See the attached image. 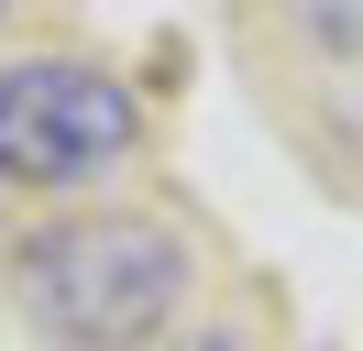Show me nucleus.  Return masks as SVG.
I'll return each instance as SVG.
<instances>
[{"mask_svg":"<svg viewBox=\"0 0 363 351\" xmlns=\"http://www.w3.org/2000/svg\"><path fill=\"white\" fill-rule=\"evenodd\" d=\"M0 11H11V0H0Z\"/></svg>","mask_w":363,"mask_h":351,"instance_id":"obj_5","label":"nucleus"},{"mask_svg":"<svg viewBox=\"0 0 363 351\" xmlns=\"http://www.w3.org/2000/svg\"><path fill=\"white\" fill-rule=\"evenodd\" d=\"M143 143V99L89 55H23L0 66V187H99Z\"/></svg>","mask_w":363,"mask_h":351,"instance_id":"obj_2","label":"nucleus"},{"mask_svg":"<svg viewBox=\"0 0 363 351\" xmlns=\"http://www.w3.org/2000/svg\"><path fill=\"white\" fill-rule=\"evenodd\" d=\"M286 11H297V33H308V44L363 55V0H286Z\"/></svg>","mask_w":363,"mask_h":351,"instance_id":"obj_3","label":"nucleus"},{"mask_svg":"<svg viewBox=\"0 0 363 351\" xmlns=\"http://www.w3.org/2000/svg\"><path fill=\"white\" fill-rule=\"evenodd\" d=\"M177 351H253V329H187Z\"/></svg>","mask_w":363,"mask_h":351,"instance_id":"obj_4","label":"nucleus"},{"mask_svg":"<svg viewBox=\"0 0 363 351\" xmlns=\"http://www.w3.org/2000/svg\"><path fill=\"white\" fill-rule=\"evenodd\" d=\"M23 307L67 351H143L187 307V241L143 209H77L23 241Z\"/></svg>","mask_w":363,"mask_h":351,"instance_id":"obj_1","label":"nucleus"}]
</instances>
